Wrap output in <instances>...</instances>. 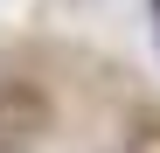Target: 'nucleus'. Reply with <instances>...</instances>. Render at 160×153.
I'll list each match as a JSON object with an SVG mask.
<instances>
[{
    "label": "nucleus",
    "mask_w": 160,
    "mask_h": 153,
    "mask_svg": "<svg viewBox=\"0 0 160 153\" xmlns=\"http://www.w3.org/2000/svg\"><path fill=\"white\" fill-rule=\"evenodd\" d=\"M42 132H49V97L21 76L0 84V153H28Z\"/></svg>",
    "instance_id": "1"
},
{
    "label": "nucleus",
    "mask_w": 160,
    "mask_h": 153,
    "mask_svg": "<svg viewBox=\"0 0 160 153\" xmlns=\"http://www.w3.org/2000/svg\"><path fill=\"white\" fill-rule=\"evenodd\" d=\"M153 14H160V0H153Z\"/></svg>",
    "instance_id": "2"
}]
</instances>
